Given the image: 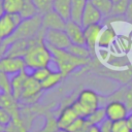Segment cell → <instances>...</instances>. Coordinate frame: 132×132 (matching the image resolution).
<instances>
[{
  "label": "cell",
  "instance_id": "obj_42",
  "mask_svg": "<svg viewBox=\"0 0 132 132\" xmlns=\"http://www.w3.org/2000/svg\"><path fill=\"white\" fill-rule=\"evenodd\" d=\"M55 132H69L67 129H61V128H58Z\"/></svg>",
  "mask_w": 132,
  "mask_h": 132
},
{
  "label": "cell",
  "instance_id": "obj_15",
  "mask_svg": "<svg viewBox=\"0 0 132 132\" xmlns=\"http://www.w3.org/2000/svg\"><path fill=\"white\" fill-rule=\"evenodd\" d=\"M79 118L71 105H66L61 108L57 116V123L58 127L61 129H68L69 126L77 119Z\"/></svg>",
  "mask_w": 132,
  "mask_h": 132
},
{
  "label": "cell",
  "instance_id": "obj_32",
  "mask_svg": "<svg viewBox=\"0 0 132 132\" xmlns=\"http://www.w3.org/2000/svg\"><path fill=\"white\" fill-rule=\"evenodd\" d=\"M111 131L112 132H132L131 128H130V126L128 124L127 119L112 122V124H111Z\"/></svg>",
  "mask_w": 132,
  "mask_h": 132
},
{
  "label": "cell",
  "instance_id": "obj_43",
  "mask_svg": "<svg viewBox=\"0 0 132 132\" xmlns=\"http://www.w3.org/2000/svg\"><path fill=\"white\" fill-rule=\"evenodd\" d=\"M1 96H2V94L0 93V106H1Z\"/></svg>",
  "mask_w": 132,
  "mask_h": 132
},
{
  "label": "cell",
  "instance_id": "obj_6",
  "mask_svg": "<svg viewBox=\"0 0 132 132\" xmlns=\"http://www.w3.org/2000/svg\"><path fill=\"white\" fill-rule=\"evenodd\" d=\"M22 18L19 13H4L0 16V38L8 39L21 24Z\"/></svg>",
  "mask_w": 132,
  "mask_h": 132
},
{
  "label": "cell",
  "instance_id": "obj_16",
  "mask_svg": "<svg viewBox=\"0 0 132 132\" xmlns=\"http://www.w3.org/2000/svg\"><path fill=\"white\" fill-rule=\"evenodd\" d=\"M31 43V39H21L15 40L8 44L6 55L7 57H14V58H24L26 55L29 46Z\"/></svg>",
  "mask_w": 132,
  "mask_h": 132
},
{
  "label": "cell",
  "instance_id": "obj_3",
  "mask_svg": "<svg viewBox=\"0 0 132 132\" xmlns=\"http://www.w3.org/2000/svg\"><path fill=\"white\" fill-rule=\"evenodd\" d=\"M70 105L79 118L86 119L101 106L100 96L92 89H84Z\"/></svg>",
  "mask_w": 132,
  "mask_h": 132
},
{
  "label": "cell",
  "instance_id": "obj_9",
  "mask_svg": "<svg viewBox=\"0 0 132 132\" xmlns=\"http://www.w3.org/2000/svg\"><path fill=\"white\" fill-rule=\"evenodd\" d=\"M103 28L102 24H96L87 26L84 28V34H85V40L86 45L90 50L93 59L97 58V45H98V39L99 35L101 33V30Z\"/></svg>",
  "mask_w": 132,
  "mask_h": 132
},
{
  "label": "cell",
  "instance_id": "obj_44",
  "mask_svg": "<svg viewBox=\"0 0 132 132\" xmlns=\"http://www.w3.org/2000/svg\"><path fill=\"white\" fill-rule=\"evenodd\" d=\"M3 130H4V128H2V127L0 126V131H3Z\"/></svg>",
  "mask_w": 132,
  "mask_h": 132
},
{
  "label": "cell",
  "instance_id": "obj_24",
  "mask_svg": "<svg viewBox=\"0 0 132 132\" xmlns=\"http://www.w3.org/2000/svg\"><path fill=\"white\" fill-rule=\"evenodd\" d=\"M90 1L101 12V14L103 15V19L110 15L112 5H113V2L111 0H90Z\"/></svg>",
  "mask_w": 132,
  "mask_h": 132
},
{
  "label": "cell",
  "instance_id": "obj_30",
  "mask_svg": "<svg viewBox=\"0 0 132 132\" xmlns=\"http://www.w3.org/2000/svg\"><path fill=\"white\" fill-rule=\"evenodd\" d=\"M114 43L118 44V46L120 47V50H122V52H129L132 47V38L129 35H121L118 36Z\"/></svg>",
  "mask_w": 132,
  "mask_h": 132
},
{
  "label": "cell",
  "instance_id": "obj_7",
  "mask_svg": "<svg viewBox=\"0 0 132 132\" xmlns=\"http://www.w3.org/2000/svg\"><path fill=\"white\" fill-rule=\"evenodd\" d=\"M44 41L48 46L60 50H67L71 44L65 30H45Z\"/></svg>",
  "mask_w": 132,
  "mask_h": 132
},
{
  "label": "cell",
  "instance_id": "obj_41",
  "mask_svg": "<svg viewBox=\"0 0 132 132\" xmlns=\"http://www.w3.org/2000/svg\"><path fill=\"white\" fill-rule=\"evenodd\" d=\"M5 12H4V10H3V7H2V1L0 0V16L1 15H3Z\"/></svg>",
  "mask_w": 132,
  "mask_h": 132
},
{
  "label": "cell",
  "instance_id": "obj_12",
  "mask_svg": "<svg viewBox=\"0 0 132 132\" xmlns=\"http://www.w3.org/2000/svg\"><path fill=\"white\" fill-rule=\"evenodd\" d=\"M118 38V34L112 24H104L99 35L98 39V47L101 50H107L112 44H114Z\"/></svg>",
  "mask_w": 132,
  "mask_h": 132
},
{
  "label": "cell",
  "instance_id": "obj_18",
  "mask_svg": "<svg viewBox=\"0 0 132 132\" xmlns=\"http://www.w3.org/2000/svg\"><path fill=\"white\" fill-rule=\"evenodd\" d=\"M88 0H71L70 21L81 25V18Z\"/></svg>",
  "mask_w": 132,
  "mask_h": 132
},
{
  "label": "cell",
  "instance_id": "obj_10",
  "mask_svg": "<svg viewBox=\"0 0 132 132\" xmlns=\"http://www.w3.org/2000/svg\"><path fill=\"white\" fill-rule=\"evenodd\" d=\"M27 69L26 64L23 58H14V57H3L0 59V71L8 74L14 75L23 70Z\"/></svg>",
  "mask_w": 132,
  "mask_h": 132
},
{
  "label": "cell",
  "instance_id": "obj_45",
  "mask_svg": "<svg viewBox=\"0 0 132 132\" xmlns=\"http://www.w3.org/2000/svg\"><path fill=\"white\" fill-rule=\"evenodd\" d=\"M112 2H117V1H119V0H111Z\"/></svg>",
  "mask_w": 132,
  "mask_h": 132
},
{
  "label": "cell",
  "instance_id": "obj_5",
  "mask_svg": "<svg viewBox=\"0 0 132 132\" xmlns=\"http://www.w3.org/2000/svg\"><path fill=\"white\" fill-rule=\"evenodd\" d=\"M42 92L43 91L41 89L40 82L34 79L29 73V76L26 79L19 102L24 105H34L38 102Z\"/></svg>",
  "mask_w": 132,
  "mask_h": 132
},
{
  "label": "cell",
  "instance_id": "obj_1",
  "mask_svg": "<svg viewBox=\"0 0 132 132\" xmlns=\"http://www.w3.org/2000/svg\"><path fill=\"white\" fill-rule=\"evenodd\" d=\"M45 29H41L39 33L31 38L30 46L24 56L26 68L31 71L40 67H47L53 62L52 53L44 41Z\"/></svg>",
  "mask_w": 132,
  "mask_h": 132
},
{
  "label": "cell",
  "instance_id": "obj_46",
  "mask_svg": "<svg viewBox=\"0 0 132 132\" xmlns=\"http://www.w3.org/2000/svg\"><path fill=\"white\" fill-rule=\"evenodd\" d=\"M129 86H132V80L130 81V84H129Z\"/></svg>",
  "mask_w": 132,
  "mask_h": 132
},
{
  "label": "cell",
  "instance_id": "obj_47",
  "mask_svg": "<svg viewBox=\"0 0 132 132\" xmlns=\"http://www.w3.org/2000/svg\"><path fill=\"white\" fill-rule=\"evenodd\" d=\"M88 1H90V0H88Z\"/></svg>",
  "mask_w": 132,
  "mask_h": 132
},
{
  "label": "cell",
  "instance_id": "obj_34",
  "mask_svg": "<svg viewBox=\"0 0 132 132\" xmlns=\"http://www.w3.org/2000/svg\"><path fill=\"white\" fill-rule=\"evenodd\" d=\"M11 123V117L7 110H5L2 106H0V126L5 128Z\"/></svg>",
  "mask_w": 132,
  "mask_h": 132
},
{
  "label": "cell",
  "instance_id": "obj_33",
  "mask_svg": "<svg viewBox=\"0 0 132 132\" xmlns=\"http://www.w3.org/2000/svg\"><path fill=\"white\" fill-rule=\"evenodd\" d=\"M108 63L112 66V67H125L126 65H129V60L127 59V57H118V56H113L110 55L108 57Z\"/></svg>",
  "mask_w": 132,
  "mask_h": 132
},
{
  "label": "cell",
  "instance_id": "obj_26",
  "mask_svg": "<svg viewBox=\"0 0 132 132\" xmlns=\"http://www.w3.org/2000/svg\"><path fill=\"white\" fill-rule=\"evenodd\" d=\"M105 119H106V116H105L104 106H100L95 111H93L88 118H86V120L90 125H97V126L101 124Z\"/></svg>",
  "mask_w": 132,
  "mask_h": 132
},
{
  "label": "cell",
  "instance_id": "obj_2",
  "mask_svg": "<svg viewBox=\"0 0 132 132\" xmlns=\"http://www.w3.org/2000/svg\"><path fill=\"white\" fill-rule=\"evenodd\" d=\"M48 48L52 53L53 62L56 64L57 70L62 73L63 77L68 76L77 68L88 66L92 62V59L88 60L75 57L72 54H70L67 50H60L53 46H48Z\"/></svg>",
  "mask_w": 132,
  "mask_h": 132
},
{
  "label": "cell",
  "instance_id": "obj_21",
  "mask_svg": "<svg viewBox=\"0 0 132 132\" xmlns=\"http://www.w3.org/2000/svg\"><path fill=\"white\" fill-rule=\"evenodd\" d=\"M67 51L72 54L73 56L75 57H78V58H81V59H93L92 57V54L90 52V50L88 48L87 45H81V44H73L71 43L70 46L67 48Z\"/></svg>",
  "mask_w": 132,
  "mask_h": 132
},
{
  "label": "cell",
  "instance_id": "obj_35",
  "mask_svg": "<svg viewBox=\"0 0 132 132\" xmlns=\"http://www.w3.org/2000/svg\"><path fill=\"white\" fill-rule=\"evenodd\" d=\"M123 102L126 105V107L129 110V112H131L132 111V86L127 87V90L125 92V96H124Z\"/></svg>",
  "mask_w": 132,
  "mask_h": 132
},
{
  "label": "cell",
  "instance_id": "obj_37",
  "mask_svg": "<svg viewBox=\"0 0 132 132\" xmlns=\"http://www.w3.org/2000/svg\"><path fill=\"white\" fill-rule=\"evenodd\" d=\"M124 18H125L126 22L132 24V0L129 1V4H128V7H127V10L125 12Z\"/></svg>",
  "mask_w": 132,
  "mask_h": 132
},
{
  "label": "cell",
  "instance_id": "obj_17",
  "mask_svg": "<svg viewBox=\"0 0 132 132\" xmlns=\"http://www.w3.org/2000/svg\"><path fill=\"white\" fill-rule=\"evenodd\" d=\"M28 76H29V73L27 72V69H25L14 75H12L10 78L11 94L16 100H20V98H21V95H22V92L24 89V85H25Z\"/></svg>",
  "mask_w": 132,
  "mask_h": 132
},
{
  "label": "cell",
  "instance_id": "obj_48",
  "mask_svg": "<svg viewBox=\"0 0 132 132\" xmlns=\"http://www.w3.org/2000/svg\"><path fill=\"white\" fill-rule=\"evenodd\" d=\"M0 132H2V131H0Z\"/></svg>",
  "mask_w": 132,
  "mask_h": 132
},
{
  "label": "cell",
  "instance_id": "obj_25",
  "mask_svg": "<svg viewBox=\"0 0 132 132\" xmlns=\"http://www.w3.org/2000/svg\"><path fill=\"white\" fill-rule=\"evenodd\" d=\"M5 13H20L24 0H1Z\"/></svg>",
  "mask_w": 132,
  "mask_h": 132
},
{
  "label": "cell",
  "instance_id": "obj_11",
  "mask_svg": "<svg viewBox=\"0 0 132 132\" xmlns=\"http://www.w3.org/2000/svg\"><path fill=\"white\" fill-rule=\"evenodd\" d=\"M42 28L45 30H64L66 21L55 10H50L41 15Z\"/></svg>",
  "mask_w": 132,
  "mask_h": 132
},
{
  "label": "cell",
  "instance_id": "obj_20",
  "mask_svg": "<svg viewBox=\"0 0 132 132\" xmlns=\"http://www.w3.org/2000/svg\"><path fill=\"white\" fill-rule=\"evenodd\" d=\"M63 78H64V77H63V75H62V73H61L60 71H58V70H53V71L50 73V75H48L44 80H42V81L40 82L42 91H47V90H51V89L55 88L58 84L61 82V80H62Z\"/></svg>",
  "mask_w": 132,
  "mask_h": 132
},
{
  "label": "cell",
  "instance_id": "obj_22",
  "mask_svg": "<svg viewBox=\"0 0 132 132\" xmlns=\"http://www.w3.org/2000/svg\"><path fill=\"white\" fill-rule=\"evenodd\" d=\"M19 14L22 18V20H26V19L33 18L39 13H38V10L32 0H24L22 9Z\"/></svg>",
  "mask_w": 132,
  "mask_h": 132
},
{
  "label": "cell",
  "instance_id": "obj_31",
  "mask_svg": "<svg viewBox=\"0 0 132 132\" xmlns=\"http://www.w3.org/2000/svg\"><path fill=\"white\" fill-rule=\"evenodd\" d=\"M0 93L1 94H11L10 77L8 74L0 71Z\"/></svg>",
  "mask_w": 132,
  "mask_h": 132
},
{
  "label": "cell",
  "instance_id": "obj_40",
  "mask_svg": "<svg viewBox=\"0 0 132 132\" xmlns=\"http://www.w3.org/2000/svg\"><path fill=\"white\" fill-rule=\"evenodd\" d=\"M127 121H128V124H129V126L131 128V131H132V111L129 112V114L127 117Z\"/></svg>",
  "mask_w": 132,
  "mask_h": 132
},
{
  "label": "cell",
  "instance_id": "obj_39",
  "mask_svg": "<svg viewBox=\"0 0 132 132\" xmlns=\"http://www.w3.org/2000/svg\"><path fill=\"white\" fill-rule=\"evenodd\" d=\"M87 132H101V131L99 129V126H97V125H91L89 127V129H88Z\"/></svg>",
  "mask_w": 132,
  "mask_h": 132
},
{
  "label": "cell",
  "instance_id": "obj_8",
  "mask_svg": "<svg viewBox=\"0 0 132 132\" xmlns=\"http://www.w3.org/2000/svg\"><path fill=\"white\" fill-rule=\"evenodd\" d=\"M104 109H105L106 119L109 120L110 122L125 120L129 114V110L127 109L126 105L124 104L123 101L120 100H112L107 102L104 105Z\"/></svg>",
  "mask_w": 132,
  "mask_h": 132
},
{
  "label": "cell",
  "instance_id": "obj_19",
  "mask_svg": "<svg viewBox=\"0 0 132 132\" xmlns=\"http://www.w3.org/2000/svg\"><path fill=\"white\" fill-rule=\"evenodd\" d=\"M53 10H55L66 22L70 21L71 0H54Z\"/></svg>",
  "mask_w": 132,
  "mask_h": 132
},
{
  "label": "cell",
  "instance_id": "obj_27",
  "mask_svg": "<svg viewBox=\"0 0 132 132\" xmlns=\"http://www.w3.org/2000/svg\"><path fill=\"white\" fill-rule=\"evenodd\" d=\"M129 1L130 0H119L117 2H113L110 15H112V16H124L125 12L127 10Z\"/></svg>",
  "mask_w": 132,
  "mask_h": 132
},
{
  "label": "cell",
  "instance_id": "obj_38",
  "mask_svg": "<svg viewBox=\"0 0 132 132\" xmlns=\"http://www.w3.org/2000/svg\"><path fill=\"white\" fill-rule=\"evenodd\" d=\"M7 47L8 45L3 41V43L0 44V59H2L3 57H5L6 55V51H7Z\"/></svg>",
  "mask_w": 132,
  "mask_h": 132
},
{
  "label": "cell",
  "instance_id": "obj_23",
  "mask_svg": "<svg viewBox=\"0 0 132 132\" xmlns=\"http://www.w3.org/2000/svg\"><path fill=\"white\" fill-rule=\"evenodd\" d=\"M43 116L45 118L44 125L37 132H55L59 128L58 127V123H57V117L51 110H47Z\"/></svg>",
  "mask_w": 132,
  "mask_h": 132
},
{
  "label": "cell",
  "instance_id": "obj_28",
  "mask_svg": "<svg viewBox=\"0 0 132 132\" xmlns=\"http://www.w3.org/2000/svg\"><path fill=\"white\" fill-rule=\"evenodd\" d=\"M52 71H53V70L51 69L50 66H47V67H40V68H37V69L32 70L31 73H30V75H31L34 79H36L37 81L41 82L42 80H44V79L50 75V73H51Z\"/></svg>",
  "mask_w": 132,
  "mask_h": 132
},
{
  "label": "cell",
  "instance_id": "obj_29",
  "mask_svg": "<svg viewBox=\"0 0 132 132\" xmlns=\"http://www.w3.org/2000/svg\"><path fill=\"white\" fill-rule=\"evenodd\" d=\"M32 1L38 10V13L41 15L50 10H53L54 0H32Z\"/></svg>",
  "mask_w": 132,
  "mask_h": 132
},
{
  "label": "cell",
  "instance_id": "obj_36",
  "mask_svg": "<svg viewBox=\"0 0 132 132\" xmlns=\"http://www.w3.org/2000/svg\"><path fill=\"white\" fill-rule=\"evenodd\" d=\"M111 124L112 122H110L109 120L105 119L101 124H99V129L101 132H112L111 131Z\"/></svg>",
  "mask_w": 132,
  "mask_h": 132
},
{
  "label": "cell",
  "instance_id": "obj_13",
  "mask_svg": "<svg viewBox=\"0 0 132 132\" xmlns=\"http://www.w3.org/2000/svg\"><path fill=\"white\" fill-rule=\"evenodd\" d=\"M64 30H65L67 36L69 37L71 43L86 45L84 27L80 24H77V23L72 22V21H67Z\"/></svg>",
  "mask_w": 132,
  "mask_h": 132
},
{
  "label": "cell",
  "instance_id": "obj_4",
  "mask_svg": "<svg viewBox=\"0 0 132 132\" xmlns=\"http://www.w3.org/2000/svg\"><path fill=\"white\" fill-rule=\"evenodd\" d=\"M41 29H42L41 14H37V15L30 18V19L22 20L21 24L18 26L14 33L8 39L4 40V42L8 45L9 43H11L15 40L31 39L34 36H36Z\"/></svg>",
  "mask_w": 132,
  "mask_h": 132
},
{
  "label": "cell",
  "instance_id": "obj_14",
  "mask_svg": "<svg viewBox=\"0 0 132 132\" xmlns=\"http://www.w3.org/2000/svg\"><path fill=\"white\" fill-rule=\"evenodd\" d=\"M102 21H103V15L101 14V12L92 4L91 1H88L82 13L81 26L85 28L91 25L102 24Z\"/></svg>",
  "mask_w": 132,
  "mask_h": 132
}]
</instances>
